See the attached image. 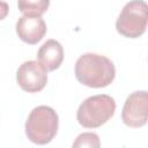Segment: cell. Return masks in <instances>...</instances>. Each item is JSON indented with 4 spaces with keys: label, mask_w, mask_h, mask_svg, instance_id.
Returning <instances> with one entry per match:
<instances>
[{
    "label": "cell",
    "mask_w": 148,
    "mask_h": 148,
    "mask_svg": "<svg viewBox=\"0 0 148 148\" xmlns=\"http://www.w3.org/2000/svg\"><path fill=\"white\" fill-rule=\"evenodd\" d=\"M58 114L46 105H40L30 112L25 121V134L28 139L37 145L49 143L58 132Z\"/></svg>",
    "instance_id": "2"
},
{
    "label": "cell",
    "mask_w": 148,
    "mask_h": 148,
    "mask_svg": "<svg viewBox=\"0 0 148 148\" xmlns=\"http://www.w3.org/2000/svg\"><path fill=\"white\" fill-rule=\"evenodd\" d=\"M101 146L99 138L95 133H82L76 138V141L73 143V148H82V147H89V148H98Z\"/></svg>",
    "instance_id": "10"
},
{
    "label": "cell",
    "mask_w": 148,
    "mask_h": 148,
    "mask_svg": "<svg viewBox=\"0 0 148 148\" xmlns=\"http://www.w3.org/2000/svg\"><path fill=\"white\" fill-rule=\"evenodd\" d=\"M50 5V0H17L18 10L27 15L44 14Z\"/></svg>",
    "instance_id": "9"
},
{
    "label": "cell",
    "mask_w": 148,
    "mask_h": 148,
    "mask_svg": "<svg viewBox=\"0 0 148 148\" xmlns=\"http://www.w3.org/2000/svg\"><path fill=\"white\" fill-rule=\"evenodd\" d=\"M121 119L130 127H141L148 121V91H134L123 108Z\"/></svg>",
    "instance_id": "5"
},
{
    "label": "cell",
    "mask_w": 148,
    "mask_h": 148,
    "mask_svg": "<svg viewBox=\"0 0 148 148\" xmlns=\"http://www.w3.org/2000/svg\"><path fill=\"white\" fill-rule=\"evenodd\" d=\"M148 24V3L143 0H131L121 9L116 22L117 31L127 38L140 37Z\"/></svg>",
    "instance_id": "4"
},
{
    "label": "cell",
    "mask_w": 148,
    "mask_h": 148,
    "mask_svg": "<svg viewBox=\"0 0 148 148\" xmlns=\"http://www.w3.org/2000/svg\"><path fill=\"white\" fill-rule=\"evenodd\" d=\"M37 59L46 71H56L64 60V49L56 39H49L39 47Z\"/></svg>",
    "instance_id": "8"
},
{
    "label": "cell",
    "mask_w": 148,
    "mask_h": 148,
    "mask_svg": "<svg viewBox=\"0 0 148 148\" xmlns=\"http://www.w3.org/2000/svg\"><path fill=\"white\" fill-rule=\"evenodd\" d=\"M46 32V24L38 15L24 14L16 23V34L27 44H37Z\"/></svg>",
    "instance_id": "7"
},
{
    "label": "cell",
    "mask_w": 148,
    "mask_h": 148,
    "mask_svg": "<svg viewBox=\"0 0 148 148\" xmlns=\"http://www.w3.org/2000/svg\"><path fill=\"white\" fill-rule=\"evenodd\" d=\"M116 75L113 62L101 54L84 53L75 64L76 80L90 88H103L109 86Z\"/></svg>",
    "instance_id": "1"
},
{
    "label": "cell",
    "mask_w": 148,
    "mask_h": 148,
    "mask_svg": "<svg viewBox=\"0 0 148 148\" xmlns=\"http://www.w3.org/2000/svg\"><path fill=\"white\" fill-rule=\"evenodd\" d=\"M116 102L109 95H95L84 99L76 113L77 121L86 128H96L104 125L114 113Z\"/></svg>",
    "instance_id": "3"
},
{
    "label": "cell",
    "mask_w": 148,
    "mask_h": 148,
    "mask_svg": "<svg viewBox=\"0 0 148 148\" xmlns=\"http://www.w3.org/2000/svg\"><path fill=\"white\" fill-rule=\"evenodd\" d=\"M16 81L22 90L28 92H38L46 86L47 71L39 61H25L16 72Z\"/></svg>",
    "instance_id": "6"
}]
</instances>
